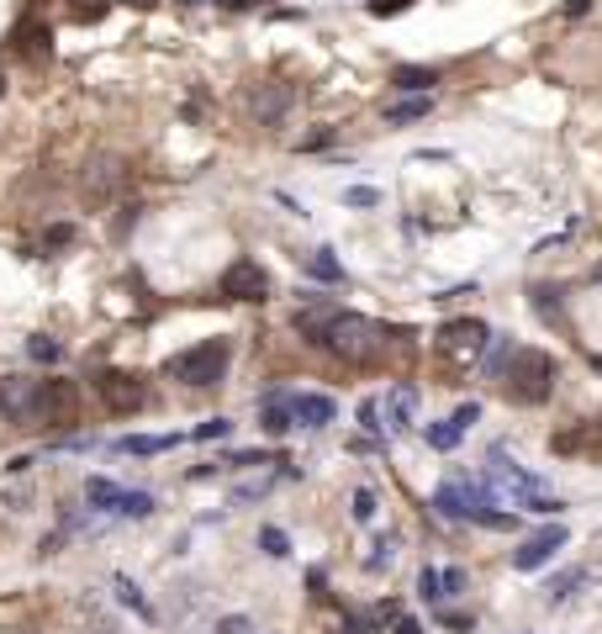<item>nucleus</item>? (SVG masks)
Listing matches in <instances>:
<instances>
[{
	"label": "nucleus",
	"mask_w": 602,
	"mask_h": 634,
	"mask_svg": "<svg viewBox=\"0 0 602 634\" xmlns=\"http://www.w3.org/2000/svg\"><path fill=\"white\" fill-rule=\"evenodd\" d=\"M296 328H301L307 344L338 354L344 365H375L381 349H386V328L381 323H370V317H360V312H344V307H323V302L301 307Z\"/></svg>",
	"instance_id": "1"
},
{
	"label": "nucleus",
	"mask_w": 602,
	"mask_h": 634,
	"mask_svg": "<svg viewBox=\"0 0 602 634\" xmlns=\"http://www.w3.org/2000/svg\"><path fill=\"white\" fill-rule=\"evenodd\" d=\"M502 397L507 402H518V407H539V402H550V391H555V354L550 349H534V344H523L507 354V365H502Z\"/></svg>",
	"instance_id": "2"
},
{
	"label": "nucleus",
	"mask_w": 602,
	"mask_h": 634,
	"mask_svg": "<svg viewBox=\"0 0 602 634\" xmlns=\"http://www.w3.org/2000/svg\"><path fill=\"white\" fill-rule=\"evenodd\" d=\"M486 481H492V492L497 502H513V508H529V513H544V518H555V513H566V502L544 492V481L534 471H523L518 460H507L502 450H492V460H486Z\"/></svg>",
	"instance_id": "3"
},
{
	"label": "nucleus",
	"mask_w": 602,
	"mask_h": 634,
	"mask_svg": "<svg viewBox=\"0 0 602 634\" xmlns=\"http://www.w3.org/2000/svg\"><path fill=\"white\" fill-rule=\"evenodd\" d=\"M228 360H233L228 339H201L191 349H180L175 360L164 365V376L180 381V386H217L222 376H228Z\"/></svg>",
	"instance_id": "4"
},
{
	"label": "nucleus",
	"mask_w": 602,
	"mask_h": 634,
	"mask_svg": "<svg viewBox=\"0 0 602 634\" xmlns=\"http://www.w3.org/2000/svg\"><path fill=\"white\" fill-rule=\"evenodd\" d=\"M80 407H85V391L64 376L37 381V391H32V418L48 428H74L80 423Z\"/></svg>",
	"instance_id": "5"
},
{
	"label": "nucleus",
	"mask_w": 602,
	"mask_h": 634,
	"mask_svg": "<svg viewBox=\"0 0 602 634\" xmlns=\"http://www.w3.org/2000/svg\"><path fill=\"white\" fill-rule=\"evenodd\" d=\"M492 339H497V333L486 328L481 317H449V323L434 333V349L444 354L449 365H470V360H481Z\"/></svg>",
	"instance_id": "6"
},
{
	"label": "nucleus",
	"mask_w": 602,
	"mask_h": 634,
	"mask_svg": "<svg viewBox=\"0 0 602 634\" xmlns=\"http://www.w3.org/2000/svg\"><path fill=\"white\" fill-rule=\"evenodd\" d=\"M96 391H101V402H106V413H117V418H127V413H138L143 407V381L133 376V370H101L96 376Z\"/></svg>",
	"instance_id": "7"
},
{
	"label": "nucleus",
	"mask_w": 602,
	"mask_h": 634,
	"mask_svg": "<svg viewBox=\"0 0 602 634\" xmlns=\"http://www.w3.org/2000/svg\"><path fill=\"white\" fill-rule=\"evenodd\" d=\"M222 296L228 302H265L270 296V275L259 259H233L228 270H222Z\"/></svg>",
	"instance_id": "8"
},
{
	"label": "nucleus",
	"mask_w": 602,
	"mask_h": 634,
	"mask_svg": "<svg viewBox=\"0 0 602 634\" xmlns=\"http://www.w3.org/2000/svg\"><path fill=\"white\" fill-rule=\"evenodd\" d=\"M381 418H386V434H412V423H418V386L412 381H397L381 397Z\"/></svg>",
	"instance_id": "9"
},
{
	"label": "nucleus",
	"mask_w": 602,
	"mask_h": 634,
	"mask_svg": "<svg viewBox=\"0 0 602 634\" xmlns=\"http://www.w3.org/2000/svg\"><path fill=\"white\" fill-rule=\"evenodd\" d=\"M566 539H571V534L560 529V524L529 534V539H523V545L513 550V566H518V571H539V566H550V561H555V550H566Z\"/></svg>",
	"instance_id": "10"
},
{
	"label": "nucleus",
	"mask_w": 602,
	"mask_h": 634,
	"mask_svg": "<svg viewBox=\"0 0 602 634\" xmlns=\"http://www.w3.org/2000/svg\"><path fill=\"white\" fill-rule=\"evenodd\" d=\"M11 48H16V59H27V64H43L48 53H53V32L43 16H22L11 32Z\"/></svg>",
	"instance_id": "11"
},
{
	"label": "nucleus",
	"mask_w": 602,
	"mask_h": 634,
	"mask_svg": "<svg viewBox=\"0 0 602 634\" xmlns=\"http://www.w3.org/2000/svg\"><path fill=\"white\" fill-rule=\"evenodd\" d=\"M291 402V413H296V423L301 428H328L333 423V397H317V391H296V397H286Z\"/></svg>",
	"instance_id": "12"
},
{
	"label": "nucleus",
	"mask_w": 602,
	"mask_h": 634,
	"mask_svg": "<svg viewBox=\"0 0 602 634\" xmlns=\"http://www.w3.org/2000/svg\"><path fill=\"white\" fill-rule=\"evenodd\" d=\"M391 85L407 90V96H434L439 69H428V64H397V69H391Z\"/></svg>",
	"instance_id": "13"
},
{
	"label": "nucleus",
	"mask_w": 602,
	"mask_h": 634,
	"mask_svg": "<svg viewBox=\"0 0 602 634\" xmlns=\"http://www.w3.org/2000/svg\"><path fill=\"white\" fill-rule=\"evenodd\" d=\"M85 502H90L96 513H122L127 487H117V481H106V476H90V481H85Z\"/></svg>",
	"instance_id": "14"
},
{
	"label": "nucleus",
	"mask_w": 602,
	"mask_h": 634,
	"mask_svg": "<svg viewBox=\"0 0 602 634\" xmlns=\"http://www.w3.org/2000/svg\"><path fill=\"white\" fill-rule=\"evenodd\" d=\"M191 434H127L117 439V450L122 455H164V450H175V444H185Z\"/></svg>",
	"instance_id": "15"
},
{
	"label": "nucleus",
	"mask_w": 602,
	"mask_h": 634,
	"mask_svg": "<svg viewBox=\"0 0 602 634\" xmlns=\"http://www.w3.org/2000/svg\"><path fill=\"white\" fill-rule=\"evenodd\" d=\"M117 185H122V159H101L96 175H85V196H90V201H106Z\"/></svg>",
	"instance_id": "16"
},
{
	"label": "nucleus",
	"mask_w": 602,
	"mask_h": 634,
	"mask_svg": "<svg viewBox=\"0 0 602 634\" xmlns=\"http://www.w3.org/2000/svg\"><path fill=\"white\" fill-rule=\"evenodd\" d=\"M32 391L37 386H27V381H0V413H6V418H27L32 413Z\"/></svg>",
	"instance_id": "17"
},
{
	"label": "nucleus",
	"mask_w": 602,
	"mask_h": 634,
	"mask_svg": "<svg viewBox=\"0 0 602 634\" xmlns=\"http://www.w3.org/2000/svg\"><path fill=\"white\" fill-rule=\"evenodd\" d=\"M301 270H307L312 281H328V286H338V281H344V265L333 259V249H312L307 259H301Z\"/></svg>",
	"instance_id": "18"
},
{
	"label": "nucleus",
	"mask_w": 602,
	"mask_h": 634,
	"mask_svg": "<svg viewBox=\"0 0 602 634\" xmlns=\"http://www.w3.org/2000/svg\"><path fill=\"white\" fill-rule=\"evenodd\" d=\"M259 428H265L270 439H280V434H291L296 428V413H291V402H280V397H270L265 402V413H259Z\"/></svg>",
	"instance_id": "19"
},
{
	"label": "nucleus",
	"mask_w": 602,
	"mask_h": 634,
	"mask_svg": "<svg viewBox=\"0 0 602 634\" xmlns=\"http://www.w3.org/2000/svg\"><path fill=\"white\" fill-rule=\"evenodd\" d=\"M434 111V96H412V101H397L386 106V127H402V122H423Z\"/></svg>",
	"instance_id": "20"
},
{
	"label": "nucleus",
	"mask_w": 602,
	"mask_h": 634,
	"mask_svg": "<svg viewBox=\"0 0 602 634\" xmlns=\"http://www.w3.org/2000/svg\"><path fill=\"white\" fill-rule=\"evenodd\" d=\"M460 434H465V428H460L455 418H444V423H428V428H423L428 450H455V444H460Z\"/></svg>",
	"instance_id": "21"
},
{
	"label": "nucleus",
	"mask_w": 602,
	"mask_h": 634,
	"mask_svg": "<svg viewBox=\"0 0 602 634\" xmlns=\"http://www.w3.org/2000/svg\"><path fill=\"white\" fill-rule=\"evenodd\" d=\"M27 354H32L37 365H59V360H64V344L48 339V333H32V339H27Z\"/></svg>",
	"instance_id": "22"
},
{
	"label": "nucleus",
	"mask_w": 602,
	"mask_h": 634,
	"mask_svg": "<svg viewBox=\"0 0 602 634\" xmlns=\"http://www.w3.org/2000/svg\"><path fill=\"white\" fill-rule=\"evenodd\" d=\"M581 582H587V571H560L555 582L544 587V598H550V603H566V598H571V592H576Z\"/></svg>",
	"instance_id": "23"
},
{
	"label": "nucleus",
	"mask_w": 602,
	"mask_h": 634,
	"mask_svg": "<svg viewBox=\"0 0 602 634\" xmlns=\"http://www.w3.org/2000/svg\"><path fill=\"white\" fill-rule=\"evenodd\" d=\"M117 598H122L127 608H133V613H138V619H154V603H148V598H143V592H138L133 582H127V576H117Z\"/></svg>",
	"instance_id": "24"
},
{
	"label": "nucleus",
	"mask_w": 602,
	"mask_h": 634,
	"mask_svg": "<svg viewBox=\"0 0 602 634\" xmlns=\"http://www.w3.org/2000/svg\"><path fill=\"white\" fill-rule=\"evenodd\" d=\"M418 598H423V603H434V608L444 603V576H439L434 566H423V576H418Z\"/></svg>",
	"instance_id": "25"
},
{
	"label": "nucleus",
	"mask_w": 602,
	"mask_h": 634,
	"mask_svg": "<svg viewBox=\"0 0 602 634\" xmlns=\"http://www.w3.org/2000/svg\"><path fill=\"white\" fill-rule=\"evenodd\" d=\"M64 6H69L74 22H101L106 16V0H64Z\"/></svg>",
	"instance_id": "26"
},
{
	"label": "nucleus",
	"mask_w": 602,
	"mask_h": 634,
	"mask_svg": "<svg viewBox=\"0 0 602 634\" xmlns=\"http://www.w3.org/2000/svg\"><path fill=\"white\" fill-rule=\"evenodd\" d=\"M259 550H265V555H275V561H280V555H291V539L280 534V529H259Z\"/></svg>",
	"instance_id": "27"
},
{
	"label": "nucleus",
	"mask_w": 602,
	"mask_h": 634,
	"mask_svg": "<svg viewBox=\"0 0 602 634\" xmlns=\"http://www.w3.org/2000/svg\"><path fill=\"white\" fill-rule=\"evenodd\" d=\"M148 513H154V497H148V492H127L122 518H148Z\"/></svg>",
	"instance_id": "28"
},
{
	"label": "nucleus",
	"mask_w": 602,
	"mask_h": 634,
	"mask_svg": "<svg viewBox=\"0 0 602 634\" xmlns=\"http://www.w3.org/2000/svg\"><path fill=\"white\" fill-rule=\"evenodd\" d=\"M228 434H233V423H228V418H206L191 439H228Z\"/></svg>",
	"instance_id": "29"
},
{
	"label": "nucleus",
	"mask_w": 602,
	"mask_h": 634,
	"mask_svg": "<svg viewBox=\"0 0 602 634\" xmlns=\"http://www.w3.org/2000/svg\"><path fill=\"white\" fill-rule=\"evenodd\" d=\"M360 423L370 428V434H386V423H381V402H375V397H370V402H360Z\"/></svg>",
	"instance_id": "30"
},
{
	"label": "nucleus",
	"mask_w": 602,
	"mask_h": 634,
	"mask_svg": "<svg viewBox=\"0 0 602 634\" xmlns=\"http://www.w3.org/2000/svg\"><path fill=\"white\" fill-rule=\"evenodd\" d=\"M391 561H397V539H381V545H375V555H370V571H381V566H391Z\"/></svg>",
	"instance_id": "31"
},
{
	"label": "nucleus",
	"mask_w": 602,
	"mask_h": 634,
	"mask_svg": "<svg viewBox=\"0 0 602 634\" xmlns=\"http://www.w3.org/2000/svg\"><path fill=\"white\" fill-rule=\"evenodd\" d=\"M354 518H360V524H370V518H375V492L370 487L354 492Z\"/></svg>",
	"instance_id": "32"
},
{
	"label": "nucleus",
	"mask_w": 602,
	"mask_h": 634,
	"mask_svg": "<svg viewBox=\"0 0 602 634\" xmlns=\"http://www.w3.org/2000/svg\"><path fill=\"white\" fill-rule=\"evenodd\" d=\"M344 201H349V207H375L381 196H375L370 185H349V191H344Z\"/></svg>",
	"instance_id": "33"
},
{
	"label": "nucleus",
	"mask_w": 602,
	"mask_h": 634,
	"mask_svg": "<svg viewBox=\"0 0 602 634\" xmlns=\"http://www.w3.org/2000/svg\"><path fill=\"white\" fill-rule=\"evenodd\" d=\"M412 11V0H370V16H402Z\"/></svg>",
	"instance_id": "34"
},
{
	"label": "nucleus",
	"mask_w": 602,
	"mask_h": 634,
	"mask_svg": "<svg viewBox=\"0 0 602 634\" xmlns=\"http://www.w3.org/2000/svg\"><path fill=\"white\" fill-rule=\"evenodd\" d=\"M217 634H254V624H249V619H238V613H233V619H217Z\"/></svg>",
	"instance_id": "35"
},
{
	"label": "nucleus",
	"mask_w": 602,
	"mask_h": 634,
	"mask_svg": "<svg viewBox=\"0 0 602 634\" xmlns=\"http://www.w3.org/2000/svg\"><path fill=\"white\" fill-rule=\"evenodd\" d=\"M439 619H444L449 629H470V624H476L470 613H455V608H439Z\"/></svg>",
	"instance_id": "36"
},
{
	"label": "nucleus",
	"mask_w": 602,
	"mask_h": 634,
	"mask_svg": "<svg viewBox=\"0 0 602 634\" xmlns=\"http://www.w3.org/2000/svg\"><path fill=\"white\" fill-rule=\"evenodd\" d=\"M476 418H481V402H465V407H455V423H460V428H470Z\"/></svg>",
	"instance_id": "37"
},
{
	"label": "nucleus",
	"mask_w": 602,
	"mask_h": 634,
	"mask_svg": "<svg viewBox=\"0 0 602 634\" xmlns=\"http://www.w3.org/2000/svg\"><path fill=\"white\" fill-rule=\"evenodd\" d=\"M455 592H465V571H444V598H455Z\"/></svg>",
	"instance_id": "38"
},
{
	"label": "nucleus",
	"mask_w": 602,
	"mask_h": 634,
	"mask_svg": "<svg viewBox=\"0 0 602 634\" xmlns=\"http://www.w3.org/2000/svg\"><path fill=\"white\" fill-rule=\"evenodd\" d=\"M222 6H233V11H249V6H259V0H222Z\"/></svg>",
	"instance_id": "39"
},
{
	"label": "nucleus",
	"mask_w": 602,
	"mask_h": 634,
	"mask_svg": "<svg viewBox=\"0 0 602 634\" xmlns=\"http://www.w3.org/2000/svg\"><path fill=\"white\" fill-rule=\"evenodd\" d=\"M587 6H592V0H571V6H566V11H571V16H581V11H587Z\"/></svg>",
	"instance_id": "40"
},
{
	"label": "nucleus",
	"mask_w": 602,
	"mask_h": 634,
	"mask_svg": "<svg viewBox=\"0 0 602 634\" xmlns=\"http://www.w3.org/2000/svg\"><path fill=\"white\" fill-rule=\"evenodd\" d=\"M180 6H206V0H180Z\"/></svg>",
	"instance_id": "41"
},
{
	"label": "nucleus",
	"mask_w": 602,
	"mask_h": 634,
	"mask_svg": "<svg viewBox=\"0 0 602 634\" xmlns=\"http://www.w3.org/2000/svg\"><path fill=\"white\" fill-rule=\"evenodd\" d=\"M592 365H597V376H602V354H597V360H592Z\"/></svg>",
	"instance_id": "42"
},
{
	"label": "nucleus",
	"mask_w": 602,
	"mask_h": 634,
	"mask_svg": "<svg viewBox=\"0 0 602 634\" xmlns=\"http://www.w3.org/2000/svg\"><path fill=\"white\" fill-rule=\"evenodd\" d=\"M133 6H154V0H133Z\"/></svg>",
	"instance_id": "43"
},
{
	"label": "nucleus",
	"mask_w": 602,
	"mask_h": 634,
	"mask_svg": "<svg viewBox=\"0 0 602 634\" xmlns=\"http://www.w3.org/2000/svg\"><path fill=\"white\" fill-rule=\"evenodd\" d=\"M0 96H6V80H0Z\"/></svg>",
	"instance_id": "44"
},
{
	"label": "nucleus",
	"mask_w": 602,
	"mask_h": 634,
	"mask_svg": "<svg viewBox=\"0 0 602 634\" xmlns=\"http://www.w3.org/2000/svg\"><path fill=\"white\" fill-rule=\"evenodd\" d=\"M597 281H602V265H597Z\"/></svg>",
	"instance_id": "45"
}]
</instances>
